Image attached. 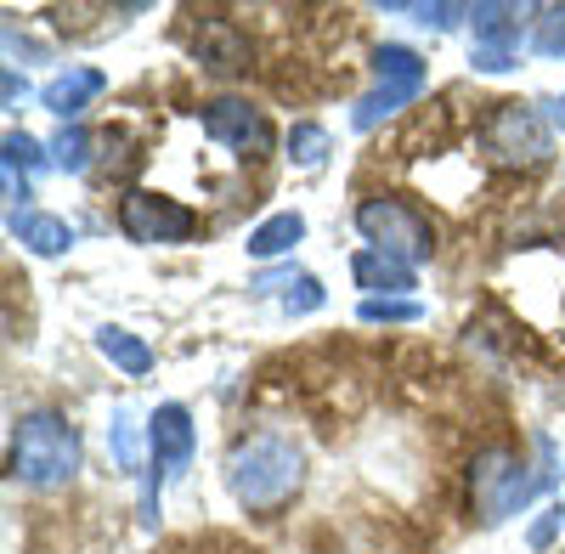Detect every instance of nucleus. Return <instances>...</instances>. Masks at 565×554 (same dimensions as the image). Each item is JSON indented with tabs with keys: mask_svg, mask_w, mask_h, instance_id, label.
Masks as SVG:
<instances>
[{
	"mask_svg": "<svg viewBox=\"0 0 565 554\" xmlns=\"http://www.w3.org/2000/svg\"><path fill=\"white\" fill-rule=\"evenodd\" d=\"M306 481V452L282 430H255L226 452V487L249 515H277Z\"/></svg>",
	"mask_w": 565,
	"mask_h": 554,
	"instance_id": "nucleus-1",
	"label": "nucleus"
},
{
	"mask_svg": "<svg viewBox=\"0 0 565 554\" xmlns=\"http://www.w3.org/2000/svg\"><path fill=\"white\" fill-rule=\"evenodd\" d=\"M79 470V430L63 413H23L12 425V476L23 487H63Z\"/></svg>",
	"mask_w": 565,
	"mask_h": 554,
	"instance_id": "nucleus-2",
	"label": "nucleus"
},
{
	"mask_svg": "<svg viewBox=\"0 0 565 554\" xmlns=\"http://www.w3.org/2000/svg\"><path fill=\"white\" fill-rule=\"evenodd\" d=\"M356 233L367 238V249H380L402 266H418V260H430L436 255V233H430V221H424L407 199H362L356 204Z\"/></svg>",
	"mask_w": 565,
	"mask_h": 554,
	"instance_id": "nucleus-3",
	"label": "nucleus"
},
{
	"mask_svg": "<svg viewBox=\"0 0 565 554\" xmlns=\"http://www.w3.org/2000/svg\"><path fill=\"white\" fill-rule=\"evenodd\" d=\"M532 492H537V476H526L521 452L503 447V441L487 447V452L476 458V470H469V498H476L481 526H498V521H509V515H521L526 503H532Z\"/></svg>",
	"mask_w": 565,
	"mask_h": 554,
	"instance_id": "nucleus-4",
	"label": "nucleus"
},
{
	"mask_svg": "<svg viewBox=\"0 0 565 554\" xmlns=\"http://www.w3.org/2000/svg\"><path fill=\"white\" fill-rule=\"evenodd\" d=\"M481 148L509 170H532L554 153V136L532 103H492V114L481 119Z\"/></svg>",
	"mask_w": 565,
	"mask_h": 554,
	"instance_id": "nucleus-5",
	"label": "nucleus"
},
{
	"mask_svg": "<svg viewBox=\"0 0 565 554\" xmlns=\"http://www.w3.org/2000/svg\"><path fill=\"white\" fill-rule=\"evenodd\" d=\"M418 90H424V63H418V52H407V45H380V52H373V90L356 103L351 125H356V130H373L380 119H391L396 108H407Z\"/></svg>",
	"mask_w": 565,
	"mask_h": 554,
	"instance_id": "nucleus-6",
	"label": "nucleus"
},
{
	"mask_svg": "<svg viewBox=\"0 0 565 554\" xmlns=\"http://www.w3.org/2000/svg\"><path fill=\"white\" fill-rule=\"evenodd\" d=\"M119 233L130 244H186L199 233V215L164 193H125L119 199Z\"/></svg>",
	"mask_w": 565,
	"mask_h": 554,
	"instance_id": "nucleus-7",
	"label": "nucleus"
},
{
	"mask_svg": "<svg viewBox=\"0 0 565 554\" xmlns=\"http://www.w3.org/2000/svg\"><path fill=\"white\" fill-rule=\"evenodd\" d=\"M469 29H476V68L503 74L521 63V7H476L469 12Z\"/></svg>",
	"mask_w": 565,
	"mask_h": 554,
	"instance_id": "nucleus-8",
	"label": "nucleus"
},
{
	"mask_svg": "<svg viewBox=\"0 0 565 554\" xmlns=\"http://www.w3.org/2000/svg\"><path fill=\"white\" fill-rule=\"evenodd\" d=\"M204 136H210V142H226V148H255V153L271 148L266 114H260L255 103H244V97H215V103H204Z\"/></svg>",
	"mask_w": 565,
	"mask_h": 554,
	"instance_id": "nucleus-9",
	"label": "nucleus"
},
{
	"mask_svg": "<svg viewBox=\"0 0 565 554\" xmlns=\"http://www.w3.org/2000/svg\"><path fill=\"white\" fill-rule=\"evenodd\" d=\"M193 413H186L181 402H164L153 407L148 419V447H153V476H181L186 458H193Z\"/></svg>",
	"mask_w": 565,
	"mask_h": 554,
	"instance_id": "nucleus-10",
	"label": "nucleus"
},
{
	"mask_svg": "<svg viewBox=\"0 0 565 554\" xmlns=\"http://www.w3.org/2000/svg\"><path fill=\"white\" fill-rule=\"evenodd\" d=\"M12 238L29 255H63L74 244V226L63 215H45V210H12Z\"/></svg>",
	"mask_w": 565,
	"mask_h": 554,
	"instance_id": "nucleus-11",
	"label": "nucleus"
},
{
	"mask_svg": "<svg viewBox=\"0 0 565 554\" xmlns=\"http://www.w3.org/2000/svg\"><path fill=\"white\" fill-rule=\"evenodd\" d=\"M103 85H108V79H103L97 68H68V74H57L52 85L40 90V103L52 108L57 119H79V108H85L90 97H97Z\"/></svg>",
	"mask_w": 565,
	"mask_h": 554,
	"instance_id": "nucleus-12",
	"label": "nucleus"
},
{
	"mask_svg": "<svg viewBox=\"0 0 565 554\" xmlns=\"http://www.w3.org/2000/svg\"><path fill=\"white\" fill-rule=\"evenodd\" d=\"M300 238H306V215H300V210H282V215L260 221L255 233H249V255H255V260H271V255H289V249H295Z\"/></svg>",
	"mask_w": 565,
	"mask_h": 554,
	"instance_id": "nucleus-13",
	"label": "nucleus"
},
{
	"mask_svg": "<svg viewBox=\"0 0 565 554\" xmlns=\"http://www.w3.org/2000/svg\"><path fill=\"white\" fill-rule=\"evenodd\" d=\"M351 277H356V289H385V295L413 289V266H402V260H391V255H380V249H362V255L351 260Z\"/></svg>",
	"mask_w": 565,
	"mask_h": 554,
	"instance_id": "nucleus-14",
	"label": "nucleus"
},
{
	"mask_svg": "<svg viewBox=\"0 0 565 554\" xmlns=\"http://www.w3.org/2000/svg\"><path fill=\"white\" fill-rule=\"evenodd\" d=\"M199 57H204V68L232 74V68H244V63H249V45H244V34L232 29V23H204V34H199Z\"/></svg>",
	"mask_w": 565,
	"mask_h": 554,
	"instance_id": "nucleus-15",
	"label": "nucleus"
},
{
	"mask_svg": "<svg viewBox=\"0 0 565 554\" xmlns=\"http://www.w3.org/2000/svg\"><path fill=\"white\" fill-rule=\"evenodd\" d=\"M97 351H103V356H108L114 367H125L130 380H141V374H148V367H153V351L141 345V340H136L130 329H103V334H97Z\"/></svg>",
	"mask_w": 565,
	"mask_h": 554,
	"instance_id": "nucleus-16",
	"label": "nucleus"
},
{
	"mask_svg": "<svg viewBox=\"0 0 565 554\" xmlns=\"http://www.w3.org/2000/svg\"><path fill=\"white\" fill-rule=\"evenodd\" d=\"M289 159H295V164H306V170H317V164L328 159V130H322V125H311V119H300V125L289 130Z\"/></svg>",
	"mask_w": 565,
	"mask_h": 554,
	"instance_id": "nucleus-17",
	"label": "nucleus"
},
{
	"mask_svg": "<svg viewBox=\"0 0 565 554\" xmlns=\"http://www.w3.org/2000/svg\"><path fill=\"white\" fill-rule=\"evenodd\" d=\"M52 164H57V170H74V175L90 164V130H85V125H68L57 142H52Z\"/></svg>",
	"mask_w": 565,
	"mask_h": 554,
	"instance_id": "nucleus-18",
	"label": "nucleus"
},
{
	"mask_svg": "<svg viewBox=\"0 0 565 554\" xmlns=\"http://www.w3.org/2000/svg\"><path fill=\"white\" fill-rule=\"evenodd\" d=\"M537 52L543 57H565V7H543V18H537Z\"/></svg>",
	"mask_w": 565,
	"mask_h": 554,
	"instance_id": "nucleus-19",
	"label": "nucleus"
},
{
	"mask_svg": "<svg viewBox=\"0 0 565 554\" xmlns=\"http://www.w3.org/2000/svg\"><path fill=\"white\" fill-rule=\"evenodd\" d=\"M362 317L367 322H413L418 300H362Z\"/></svg>",
	"mask_w": 565,
	"mask_h": 554,
	"instance_id": "nucleus-20",
	"label": "nucleus"
},
{
	"mask_svg": "<svg viewBox=\"0 0 565 554\" xmlns=\"http://www.w3.org/2000/svg\"><path fill=\"white\" fill-rule=\"evenodd\" d=\"M559 526H565V503H554V510H548V515H543V521L532 526V548H548Z\"/></svg>",
	"mask_w": 565,
	"mask_h": 554,
	"instance_id": "nucleus-21",
	"label": "nucleus"
},
{
	"mask_svg": "<svg viewBox=\"0 0 565 554\" xmlns=\"http://www.w3.org/2000/svg\"><path fill=\"white\" fill-rule=\"evenodd\" d=\"M114 452H119V465H125V470H136V436H130L125 419L114 425Z\"/></svg>",
	"mask_w": 565,
	"mask_h": 554,
	"instance_id": "nucleus-22",
	"label": "nucleus"
}]
</instances>
